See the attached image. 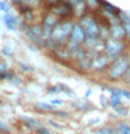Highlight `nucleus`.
<instances>
[{
  "label": "nucleus",
  "mask_w": 130,
  "mask_h": 134,
  "mask_svg": "<svg viewBox=\"0 0 130 134\" xmlns=\"http://www.w3.org/2000/svg\"><path fill=\"white\" fill-rule=\"evenodd\" d=\"M123 48H124L123 43H122V42H117L116 39H111L105 43V52H106L108 57H111V59L119 56L122 53V50H123Z\"/></svg>",
  "instance_id": "obj_4"
},
{
  "label": "nucleus",
  "mask_w": 130,
  "mask_h": 134,
  "mask_svg": "<svg viewBox=\"0 0 130 134\" xmlns=\"http://www.w3.org/2000/svg\"><path fill=\"white\" fill-rule=\"evenodd\" d=\"M124 35V29L122 25L119 24H115L112 27V36H113V39H120L122 36Z\"/></svg>",
  "instance_id": "obj_10"
},
{
  "label": "nucleus",
  "mask_w": 130,
  "mask_h": 134,
  "mask_svg": "<svg viewBox=\"0 0 130 134\" xmlns=\"http://www.w3.org/2000/svg\"><path fill=\"white\" fill-rule=\"evenodd\" d=\"M25 34H27L28 38H31V39H32L34 42H36V43H39V42H41L42 34H41V31H39V29H38L36 27L27 28V29H25Z\"/></svg>",
  "instance_id": "obj_7"
},
{
  "label": "nucleus",
  "mask_w": 130,
  "mask_h": 134,
  "mask_svg": "<svg viewBox=\"0 0 130 134\" xmlns=\"http://www.w3.org/2000/svg\"><path fill=\"white\" fill-rule=\"evenodd\" d=\"M113 134H116V133H113Z\"/></svg>",
  "instance_id": "obj_31"
},
{
  "label": "nucleus",
  "mask_w": 130,
  "mask_h": 134,
  "mask_svg": "<svg viewBox=\"0 0 130 134\" xmlns=\"http://www.w3.org/2000/svg\"><path fill=\"white\" fill-rule=\"evenodd\" d=\"M83 31L85 34V38H96V35L99 34V27L94 20L91 18H84L83 21Z\"/></svg>",
  "instance_id": "obj_5"
},
{
  "label": "nucleus",
  "mask_w": 130,
  "mask_h": 134,
  "mask_svg": "<svg viewBox=\"0 0 130 134\" xmlns=\"http://www.w3.org/2000/svg\"><path fill=\"white\" fill-rule=\"evenodd\" d=\"M36 106H38V108H41V109H44V110H55V108H53L50 103H42V102H38V103H36Z\"/></svg>",
  "instance_id": "obj_17"
},
{
  "label": "nucleus",
  "mask_w": 130,
  "mask_h": 134,
  "mask_svg": "<svg viewBox=\"0 0 130 134\" xmlns=\"http://www.w3.org/2000/svg\"><path fill=\"white\" fill-rule=\"evenodd\" d=\"M101 4H102V7H104V11L109 13V14H119V10H117V8H116L115 6H112L111 3H108V2H102Z\"/></svg>",
  "instance_id": "obj_13"
},
{
  "label": "nucleus",
  "mask_w": 130,
  "mask_h": 134,
  "mask_svg": "<svg viewBox=\"0 0 130 134\" xmlns=\"http://www.w3.org/2000/svg\"><path fill=\"white\" fill-rule=\"evenodd\" d=\"M21 120L24 121V124H27L28 127H38V120L31 119V117H21Z\"/></svg>",
  "instance_id": "obj_15"
},
{
  "label": "nucleus",
  "mask_w": 130,
  "mask_h": 134,
  "mask_svg": "<svg viewBox=\"0 0 130 134\" xmlns=\"http://www.w3.org/2000/svg\"><path fill=\"white\" fill-rule=\"evenodd\" d=\"M21 67H23V70H28V71H32V69L29 66H25V64H23V63H21Z\"/></svg>",
  "instance_id": "obj_26"
},
{
  "label": "nucleus",
  "mask_w": 130,
  "mask_h": 134,
  "mask_svg": "<svg viewBox=\"0 0 130 134\" xmlns=\"http://www.w3.org/2000/svg\"><path fill=\"white\" fill-rule=\"evenodd\" d=\"M15 2H18V3H21V2H27V0H15Z\"/></svg>",
  "instance_id": "obj_30"
},
{
  "label": "nucleus",
  "mask_w": 130,
  "mask_h": 134,
  "mask_svg": "<svg viewBox=\"0 0 130 134\" xmlns=\"http://www.w3.org/2000/svg\"><path fill=\"white\" fill-rule=\"evenodd\" d=\"M36 134H52V131H50L49 129H46V127H41V126H38V127H36Z\"/></svg>",
  "instance_id": "obj_19"
},
{
  "label": "nucleus",
  "mask_w": 130,
  "mask_h": 134,
  "mask_svg": "<svg viewBox=\"0 0 130 134\" xmlns=\"http://www.w3.org/2000/svg\"><path fill=\"white\" fill-rule=\"evenodd\" d=\"M70 11H71V6H70V4H67V3L59 4L57 8H56V14H59V15H67Z\"/></svg>",
  "instance_id": "obj_11"
},
{
  "label": "nucleus",
  "mask_w": 130,
  "mask_h": 134,
  "mask_svg": "<svg viewBox=\"0 0 130 134\" xmlns=\"http://www.w3.org/2000/svg\"><path fill=\"white\" fill-rule=\"evenodd\" d=\"M115 133L116 134H130V124L122 121V123H119V124L116 126Z\"/></svg>",
  "instance_id": "obj_12"
},
{
  "label": "nucleus",
  "mask_w": 130,
  "mask_h": 134,
  "mask_svg": "<svg viewBox=\"0 0 130 134\" xmlns=\"http://www.w3.org/2000/svg\"><path fill=\"white\" fill-rule=\"evenodd\" d=\"M122 21H123V24H122V27L124 29V34H127L130 36V17L126 15V14H122Z\"/></svg>",
  "instance_id": "obj_14"
},
{
  "label": "nucleus",
  "mask_w": 130,
  "mask_h": 134,
  "mask_svg": "<svg viewBox=\"0 0 130 134\" xmlns=\"http://www.w3.org/2000/svg\"><path fill=\"white\" fill-rule=\"evenodd\" d=\"M115 109L117 110V113H119V115H122V116H126V115H127V109L123 108L122 105H120V106H117V108H115Z\"/></svg>",
  "instance_id": "obj_20"
},
{
  "label": "nucleus",
  "mask_w": 130,
  "mask_h": 134,
  "mask_svg": "<svg viewBox=\"0 0 130 134\" xmlns=\"http://www.w3.org/2000/svg\"><path fill=\"white\" fill-rule=\"evenodd\" d=\"M0 131H2V133H6V134H8V131H10V130H8V127L3 123L2 120H0Z\"/></svg>",
  "instance_id": "obj_21"
},
{
  "label": "nucleus",
  "mask_w": 130,
  "mask_h": 134,
  "mask_svg": "<svg viewBox=\"0 0 130 134\" xmlns=\"http://www.w3.org/2000/svg\"><path fill=\"white\" fill-rule=\"evenodd\" d=\"M3 71H6V67H4V64L0 63V73H3Z\"/></svg>",
  "instance_id": "obj_28"
},
{
  "label": "nucleus",
  "mask_w": 130,
  "mask_h": 134,
  "mask_svg": "<svg viewBox=\"0 0 130 134\" xmlns=\"http://www.w3.org/2000/svg\"><path fill=\"white\" fill-rule=\"evenodd\" d=\"M62 102H63V100H60V99H52L50 105H52V106H53V105H62Z\"/></svg>",
  "instance_id": "obj_25"
},
{
  "label": "nucleus",
  "mask_w": 130,
  "mask_h": 134,
  "mask_svg": "<svg viewBox=\"0 0 130 134\" xmlns=\"http://www.w3.org/2000/svg\"><path fill=\"white\" fill-rule=\"evenodd\" d=\"M3 21H4V25H6L10 31H14L15 29V18H14V15L10 14V13H7V14L3 15Z\"/></svg>",
  "instance_id": "obj_9"
},
{
  "label": "nucleus",
  "mask_w": 130,
  "mask_h": 134,
  "mask_svg": "<svg viewBox=\"0 0 130 134\" xmlns=\"http://www.w3.org/2000/svg\"><path fill=\"white\" fill-rule=\"evenodd\" d=\"M59 2V0H46V3H48V4H56Z\"/></svg>",
  "instance_id": "obj_27"
},
{
  "label": "nucleus",
  "mask_w": 130,
  "mask_h": 134,
  "mask_svg": "<svg viewBox=\"0 0 130 134\" xmlns=\"http://www.w3.org/2000/svg\"><path fill=\"white\" fill-rule=\"evenodd\" d=\"M71 29H73V24H71L70 21H64V23L57 24L56 27L53 28V31H52V34H50V36H52V39H53L55 42L60 43V42H63L67 36L70 35Z\"/></svg>",
  "instance_id": "obj_2"
},
{
  "label": "nucleus",
  "mask_w": 130,
  "mask_h": 134,
  "mask_svg": "<svg viewBox=\"0 0 130 134\" xmlns=\"http://www.w3.org/2000/svg\"><path fill=\"white\" fill-rule=\"evenodd\" d=\"M0 10L2 11H4V14H7V13H10V7H8V4H7V2H0Z\"/></svg>",
  "instance_id": "obj_18"
},
{
  "label": "nucleus",
  "mask_w": 130,
  "mask_h": 134,
  "mask_svg": "<svg viewBox=\"0 0 130 134\" xmlns=\"http://www.w3.org/2000/svg\"><path fill=\"white\" fill-rule=\"evenodd\" d=\"M83 0H67V4H70V6H75V4H80Z\"/></svg>",
  "instance_id": "obj_24"
},
{
  "label": "nucleus",
  "mask_w": 130,
  "mask_h": 134,
  "mask_svg": "<svg viewBox=\"0 0 130 134\" xmlns=\"http://www.w3.org/2000/svg\"><path fill=\"white\" fill-rule=\"evenodd\" d=\"M49 123H50V124H52V126H53V127H56V129H60V126H57L56 123H55V121H49Z\"/></svg>",
  "instance_id": "obj_29"
},
{
  "label": "nucleus",
  "mask_w": 130,
  "mask_h": 134,
  "mask_svg": "<svg viewBox=\"0 0 130 134\" xmlns=\"http://www.w3.org/2000/svg\"><path fill=\"white\" fill-rule=\"evenodd\" d=\"M120 96H126L127 99H130V91H126V90H120Z\"/></svg>",
  "instance_id": "obj_23"
},
{
  "label": "nucleus",
  "mask_w": 130,
  "mask_h": 134,
  "mask_svg": "<svg viewBox=\"0 0 130 134\" xmlns=\"http://www.w3.org/2000/svg\"><path fill=\"white\" fill-rule=\"evenodd\" d=\"M13 77V74L11 73H6V71H3V73H0V78H4V80H7V78H11Z\"/></svg>",
  "instance_id": "obj_22"
},
{
  "label": "nucleus",
  "mask_w": 130,
  "mask_h": 134,
  "mask_svg": "<svg viewBox=\"0 0 130 134\" xmlns=\"http://www.w3.org/2000/svg\"><path fill=\"white\" fill-rule=\"evenodd\" d=\"M129 70V60L127 57H119L113 62V64L111 66V69L108 71V75L111 80L120 78L126 71Z\"/></svg>",
  "instance_id": "obj_1"
},
{
  "label": "nucleus",
  "mask_w": 130,
  "mask_h": 134,
  "mask_svg": "<svg viewBox=\"0 0 130 134\" xmlns=\"http://www.w3.org/2000/svg\"><path fill=\"white\" fill-rule=\"evenodd\" d=\"M57 25V17L53 14V13H50V14H48L45 17V20H44V25H42V36H50V34H52V31H53V28Z\"/></svg>",
  "instance_id": "obj_6"
},
{
  "label": "nucleus",
  "mask_w": 130,
  "mask_h": 134,
  "mask_svg": "<svg viewBox=\"0 0 130 134\" xmlns=\"http://www.w3.org/2000/svg\"><path fill=\"white\" fill-rule=\"evenodd\" d=\"M85 41V34H84L81 25H74L73 29L70 32V42H69V48L71 50L77 49V45Z\"/></svg>",
  "instance_id": "obj_3"
},
{
  "label": "nucleus",
  "mask_w": 130,
  "mask_h": 134,
  "mask_svg": "<svg viewBox=\"0 0 130 134\" xmlns=\"http://www.w3.org/2000/svg\"><path fill=\"white\" fill-rule=\"evenodd\" d=\"M106 64H108V59L104 57V56H98L92 60L91 67L95 70H101V69H104V67H106Z\"/></svg>",
  "instance_id": "obj_8"
},
{
  "label": "nucleus",
  "mask_w": 130,
  "mask_h": 134,
  "mask_svg": "<svg viewBox=\"0 0 130 134\" xmlns=\"http://www.w3.org/2000/svg\"><path fill=\"white\" fill-rule=\"evenodd\" d=\"M120 98H122V96H119V95H112V98H111V102H109V105H111V106H113V108L120 106V105H122Z\"/></svg>",
  "instance_id": "obj_16"
}]
</instances>
